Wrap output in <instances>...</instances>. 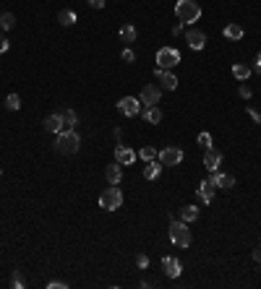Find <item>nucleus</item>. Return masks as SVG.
Wrapping results in <instances>:
<instances>
[{"label":"nucleus","mask_w":261,"mask_h":289,"mask_svg":"<svg viewBox=\"0 0 261 289\" xmlns=\"http://www.w3.org/2000/svg\"><path fill=\"white\" fill-rule=\"evenodd\" d=\"M79 146H81V135L76 133L73 128H66V130H60V133H58V141H55L58 154L71 157V154H76V151H79Z\"/></svg>","instance_id":"1"},{"label":"nucleus","mask_w":261,"mask_h":289,"mask_svg":"<svg viewBox=\"0 0 261 289\" xmlns=\"http://www.w3.org/2000/svg\"><path fill=\"white\" fill-rule=\"evenodd\" d=\"M175 19L180 24L191 26L193 21L201 19V6H198L196 0H178V3H175Z\"/></svg>","instance_id":"2"},{"label":"nucleus","mask_w":261,"mask_h":289,"mask_svg":"<svg viewBox=\"0 0 261 289\" xmlns=\"http://www.w3.org/2000/svg\"><path fill=\"white\" fill-rule=\"evenodd\" d=\"M170 242L178 245V248H188L191 245V230H188V224L183 219L170 224Z\"/></svg>","instance_id":"3"},{"label":"nucleus","mask_w":261,"mask_h":289,"mask_svg":"<svg viewBox=\"0 0 261 289\" xmlns=\"http://www.w3.org/2000/svg\"><path fill=\"white\" fill-rule=\"evenodd\" d=\"M120 206H123V193H120V188H115V185L105 188V193L99 195V208H105V211H118Z\"/></svg>","instance_id":"4"},{"label":"nucleus","mask_w":261,"mask_h":289,"mask_svg":"<svg viewBox=\"0 0 261 289\" xmlns=\"http://www.w3.org/2000/svg\"><path fill=\"white\" fill-rule=\"evenodd\" d=\"M178 63H180V52H178L175 47H160V50H157V68L173 70Z\"/></svg>","instance_id":"5"},{"label":"nucleus","mask_w":261,"mask_h":289,"mask_svg":"<svg viewBox=\"0 0 261 289\" xmlns=\"http://www.w3.org/2000/svg\"><path fill=\"white\" fill-rule=\"evenodd\" d=\"M157 159H160L162 167H178L183 162V149L180 146H167L157 154Z\"/></svg>","instance_id":"6"},{"label":"nucleus","mask_w":261,"mask_h":289,"mask_svg":"<svg viewBox=\"0 0 261 289\" xmlns=\"http://www.w3.org/2000/svg\"><path fill=\"white\" fill-rule=\"evenodd\" d=\"M154 79H157L160 89H165V91H175V89H178V79H175V73H173V70L157 68V70H154Z\"/></svg>","instance_id":"7"},{"label":"nucleus","mask_w":261,"mask_h":289,"mask_svg":"<svg viewBox=\"0 0 261 289\" xmlns=\"http://www.w3.org/2000/svg\"><path fill=\"white\" fill-rule=\"evenodd\" d=\"M118 110L126 115V117H136L141 112V99H136V97H123L118 102Z\"/></svg>","instance_id":"8"},{"label":"nucleus","mask_w":261,"mask_h":289,"mask_svg":"<svg viewBox=\"0 0 261 289\" xmlns=\"http://www.w3.org/2000/svg\"><path fill=\"white\" fill-rule=\"evenodd\" d=\"M160 97H162V89L154 86V84H146L141 89V104H146V107H154V104H160Z\"/></svg>","instance_id":"9"},{"label":"nucleus","mask_w":261,"mask_h":289,"mask_svg":"<svg viewBox=\"0 0 261 289\" xmlns=\"http://www.w3.org/2000/svg\"><path fill=\"white\" fill-rule=\"evenodd\" d=\"M220 164H222V151L214 149V146L204 149V167H206V170H209V172H217Z\"/></svg>","instance_id":"10"},{"label":"nucleus","mask_w":261,"mask_h":289,"mask_svg":"<svg viewBox=\"0 0 261 289\" xmlns=\"http://www.w3.org/2000/svg\"><path fill=\"white\" fill-rule=\"evenodd\" d=\"M162 268H165V273H167L170 279H178L180 273H183V263L178 261L175 255H165V258H162Z\"/></svg>","instance_id":"11"},{"label":"nucleus","mask_w":261,"mask_h":289,"mask_svg":"<svg viewBox=\"0 0 261 289\" xmlns=\"http://www.w3.org/2000/svg\"><path fill=\"white\" fill-rule=\"evenodd\" d=\"M186 42H188V47H191V50H204L206 34L201 32V29H188V32H186Z\"/></svg>","instance_id":"12"},{"label":"nucleus","mask_w":261,"mask_h":289,"mask_svg":"<svg viewBox=\"0 0 261 289\" xmlns=\"http://www.w3.org/2000/svg\"><path fill=\"white\" fill-rule=\"evenodd\" d=\"M214 190H217V182H214L212 177H206L201 185H198V198H201V203H212L214 201Z\"/></svg>","instance_id":"13"},{"label":"nucleus","mask_w":261,"mask_h":289,"mask_svg":"<svg viewBox=\"0 0 261 289\" xmlns=\"http://www.w3.org/2000/svg\"><path fill=\"white\" fill-rule=\"evenodd\" d=\"M115 162L123 164V167H131V164L136 162V151L128 149V146H118V149H115Z\"/></svg>","instance_id":"14"},{"label":"nucleus","mask_w":261,"mask_h":289,"mask_svg":"<svg viewBox=\"0 0 261 289\" xmlns=\"http://www.w3.org/2000/svg\"><path fill=\"white\" fill-rule=\"evenodd\" d=\"M63 128H66V123H63V115L60 112H53V115L44 117V130L47 133H60Z\"/></svg>","instance_id":"15"},{"label":"nucleus","mask_w":261,"mask_h":289,"mask_svg":"<svg viewBox=\"0 0 261 289\" xmlns=\"http://www.w3.org/2000/svg\"><path fill=\"white\" fill-rule=\"evenodd\" d=\"M120 167L123 164H110V167H107V170H105V177H107V182H110V185H118V182L123 180V170H120Z\"/></svg>","instance_id":"16"},{"label":"nucleus","mask_w":261,"mask_h":289,"mask_svg":"<svg viewBox=\"0 0 261 289\" xmlns=\"http://www.w3.org/2000/svg\"><path fill=\"white\" fill-rule=\"evenodd\" d=\"M212 180L217 182V188H225V190L235 188V177H233V175H225V172H214V175H212Z\"/></svg>","instance_id":"17"},{"label":"nucleus","mask_w":261,"mask_h":289,"mask_svg":"<svg viewBox=\"0 0 261 289\" xmlns=\"http://www.w3.org/2000/svg\"><path fill=\"white\" fill-rule=\"evenodd\" d=\"M144 120H146V123H151V125L162 123V110L157 107V104H154V107H146L144 110Z\"/></svg>","instance_id":"18"},{"label":"nucleus","mask_w":261,"mask_h":289,"mask_svg":"<svg viewBox=\"0 0 261 289\" xmlns=\"http://www.w3.org/2000/svg\"><path fill=\"white\" fill-rule=\"evenodd\" d=\"M160 172H162V164L160 162H146V167H144V177L146 180H157Z\"/></svg>","instance_id":"19"},{"label":"nucleus","mask_w":261,"mask_h":289,"mask_svg":"<svg viewBox=\"0 0 261 289\" xmlns=\"http://www.w3.org/2000/svg\"><path fill=\"white\" fill-rule=\"evenodd\" d=\"M180 219L186 222V224L196 222V219H198V208H196V206H183V208H180Z\"/></svg>","instance_id":"20"},{"label":"nucleus","mask_w":261,"mask_h":289,"mask_svg":"<svg viewBox=\"0 0 261 289\" xmlns=\"http://www.w3.org/2000/svg\"><path fill=\"white\" fill-rule=\"evenodd\" d=\"M225 37H227V39H233V42H235V39H243V26H238V24H227V26H225Z\"/></svg>","instance_id":"21"},{"label":"nucleus","mask_w":261,"mask_h":289,"mask_svg":"<svg viewBox=\"0 0 261 289\" xmlns=\"http://www.w3.org/2000/svg\"><path fill=\"white\" fill-rule=\"evenodd\" d=\"M233 76H235L238 81H245V79L251 76V68L243 65V63H235V65H233Z\"/></svg>","instance_id":"22"},{"label":"nucleus","mask_w":261,"mask_h":289,"mask_svg":"<svg viewBox=\"0 0 261 289\" xmlns=\"http://www.w3.org/2000/svg\"><path fill=\"white\" fill-rule=\"evenodd\" d=\"M136 39V26L126 24V26H120V42H133Z\"/></svg>","instance_id":"23"},{"label":"nucleus","mask_w":261,"mask_h":289,"mask_svg":"<svg viewBox=\"0 0 261 289\" xmlns=\"http://www.w3.org/2000/svg\"><path fill=\"white\" fill-rule=\"evenodd\" d=\"M13 26H16V16H13V13H3V16H0V32H8Z\"/></svg>","instance_id":"24"},{"label":"nucleus","mask_w":261,"mask_h":289,"mask_svg":"<svg viewBox=\"0 0 261 289\" xmlns=\"http://www.w3.org/2000/svg\"><path fill=\"white\" fill-rule=\"evenodd\" d=\"M58 21L63 24V26H73L76 24V13L73 11H60L58 13Z\"/></svg>","instance_id":"25"},{"label":"nucleus","mask_w":261,"mask_h":289,"mask_svg":"<svg viewBox=\"0 0 261 289\" xmlns=\"http://www.w3.org/2000/svg\"><path fill=\"white\" fill-rule=\"evenodd\" d=\"M19 107H21V97H19V94H8V97H6V110L16 112Z\"/></svg>","instance_id":"26"},{"label":"nucleus","mask_w":261,"mask_h":289,"mask_svg":"<svg viewBox=\"0 0 261 289\" xmlns=\"http://www.w3.org/2000/svg\"><path fill=\"white\" fill-rule=\"evenodd\" d=\"M139 157H141L144 162H154V159H157V151L151 149V146H144V149L139 151Z\"/></svg>","instance_id":"27"},{"label":"nucleus","mask_w":261,"mask_h":289,"mask_svg":"<svg viewBox=\"0 0 261 289\" xmlns=\"http://www.w3.org/2000/svg\"><path fill=\"white\" fill-rule=\"evenodd\" d=\"M60 115H63V123H66V128H73V125H76V112H73V110H63Z\"/></svg>","instance_id":"28"},{"label":"nucleus","mask_w":261,"mask_h":289,"mask_svg":"<svg viewBox=\"0 0 261 289\" xmlns=\"http://www.w3.org/2000/svg\"><path fill=\"white\" fill-rule=\"evenodd\" d=\"M198 146L209 149V146H212V135H209V133H198Z\"/></svg>","instance_id":"29"},{"label":"nucleus","mask_w":261,"mask_h":289,"mask_svg":"<svg viewBox=\"0 0 261 289\" xmlns=\"http://www.w3.org/2000/svg\"><path fill=\"white\" fill-rule=\"evenodd\" d=\"M136 266H139V268H146V266H149V258H146L144 253H139V255H136Z\"/></svg>","instance_id":"30"},{"label":"nucleus","mask_w":261,"mask_h":289,"mask_svg":"<svg viewBox=\"0 0 261 289\" xmlns=\"http://www.w3.org/2000/svg\"><path fill=\"white\" fill-rule=\"evenodd\" d=\"M11 284L16 286V289H21V286H24V281H21V276H19V271H13V279H11Z\"/></svg>","instance_id":"31"},{"label":"nucleus","mask_w":261,"mask_h":289,"mask_svg":"<svg viewBox=\"0 0 261 289\" xmlns=\"http://www.w3.org/2000/svg\"><path fill=\"white\" fill-rule=\"evenodd\" d=\"M47 289H68V281H50Z\"/></svg>","instance_id":"32"},{"label":"nucleus","mask_w":261,"mask_h":289,"mask_svg":"<svg viewBox=\"0 0 261 289\" xmlns=\"http://www.w3.org/2000/svg\"><path fill=\"white\" fill-rule=\"evenodd\" d=\"M0 52H8V39H6V32H0Z\"/></svg>","instance_id":"33"},{"label":"nucleus","mask_w":261,"mask_h":289,"mask_svg":"<svg viewBox=\"0 0 261 289\" xmlns=\"http://www.w3.org/2000/svg\"><path fill=\"white\" fill-rule=\"evenodd\" d=\"M123 60H126V63H133V60H136L133 50H123Z\"/></svg>","instance_id":"34"},{"label":"nucleus","mask_w":261,"mask_h":289,"mask_svg":"<svg viewBox=\"0 0 261 289\" xmlns=\"http://www.w3.org/2000/svg\"><path fill=\"white\" fill-rule=\"evenodd\" d=\"M240 97L248 99V97H251V89H248V86H240Z\"/></svg>","instance_id":"35"},{"label":"nucleus","mask_w":261,"mask_h":289,"mask_svg":"<svg viewBox=\"0 0 261 289\" xmlns=\"http://www.w3.org/2000/svg\"><path fill=\"white\" fill-rule=\"evenodd\" d=\"M91 8H105V0H89Z\"/></svg>","instance_id":"36"},{"label":"nucleus","mask_w":261,"mask_h":289,"mask_svg":"<svg viewBox=\"0 0 261 289\" xmlns=\"http://www.w3.org/2000/svg\"><path fill=\"white\" fill-rule=\"evenodd\" d=\"M178 34H183V24H175V26H173V37H178Z\"/></svg>","instance_id":"37"},{"label":"nucleus","mask_w":261,"mask_h":289,"mask_svg":"<svg viewBox=\"0 0 261 289\" xmlns=\"http://www.w3.org/2000/svg\"><path fill=\"white\" fill-rule=\"evenodd\" d=\"M253 261H256V263H261V248H256V250H253Z\"/></svg>","instance_id":"38"},{"label":"nucleus","mask_w":261,"mask_h":289,"mask_svg":"<svg viewBox=\"0 0 261 289\" xmlns=\"http://www.w3.org/2000/svg\"><path fill=\"white\" fill-rule=\"evenodd\" d=\"M248 115H251V117H253V120H256V123H261V115H258V112H256V110H248Z\"/></svg>","instance_id":"39"},{"label":"nucleus","mask_w":261,"mask_h":289,"mask_svg":"<svg viewBox=\"0 0 261 289\" xmlns=\"http://www.w3.org/2000/svg\"><path fill=\"white\" fill-rule=\"evenodd\" d=\"M256 73H258V76H261V52H258V55H256Z\"/></svg>","instance_id":"40"}]
</instances>
